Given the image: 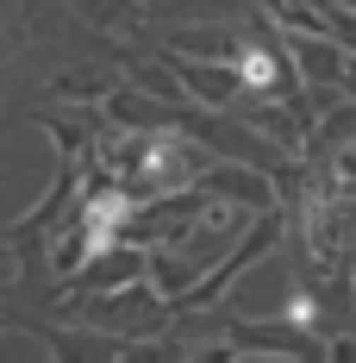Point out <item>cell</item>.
I'll use <instances>...</instances> for the list:
<instances>
[{
  "instance_id": "1",
  "label": "cell",
  "mask_w": 356,
  "mask_h": 363,
  "mask_svg": "<svg viewBox=\"0 0 356 363\" xmlns=\"http://www.w3.org/2000/svg\"><path fill=\"white\" fill-rule=\"evenodd\" d=\"M275 238H282V213L269 207V213H256V225H250V232H238V238H231V251L219 257V263L207 269V276H200V282H194V289H181L176 301H169V313H194V307H213L219 294L231 289V282H238V276H244V269H250V263H256L263 251H269Z\"/></svg>"
},
{
  "instance_id": "2",
  "label": "cell",
  "mask_w": 356,
  "mask_h": 363,
  "mask_svg": "<svg viewBox=\"0 0 356 363\" xmlns=\"http://www.w3.org/2000/svg\"><path fill=\"white\" fill-rule=\"evenodd\" d=\"M200 188H207V194H219V201L256 207V213H269V207H275V176H269L263 163H238V157L207 163V169H200Z\"/></svg>"
},
{
  "instance_id": "3",
  "label": "cell",
  "mask_w": 356,
  "mask_h": 363,
  "mask_svg": "<svg viewBox=\"0 0 356 363\" xmlns=\"http://www.w3.org/2000/svg\"><path fill=\"white\" fill-rule=\"evenodd\" d=\"M163 63L181 75V88L194 94V101H207V107H231L238 94H244V75L238 63H200V57H188V50H169L163 44Z\"/></svg>"
},
{
  "instance_id": "4",
  "label": "cell",
  "mask_w": 356,
  "mask_h": 363,
  "mask_svg": "<svg viewBox=\"0 0 356 363\" xmlns=\"http://www.w3.org/2000/svg\"><path fill=\"white\" fill-rule=\"evenodd\" d=\"M282 44H287V63L300 69V82L306 88H338V75H344V44L331 32H319V38H306V32H282Z\"/></svg>"
},
{
  "instance_id": "5",
  "label": "cell",
  "mask_w": 356,
  "mask_h": 363,
  "mask_svg": "<svg viewBox=\"0 0 356 363\" xmlns=\"http://www.w3.org/2000/svg\"><path fill=\"white\" fill-rule=\"evenodd\" d=\"M119 57V69L132 75V88H144V94H156V101H169V107H181V75L169 69V63H150V57H138V50H113Z\"/></svg>"
},
{
  "instance_id": "6",
  "label": "cell",
  "mask_w": 356,
  "mask_h": 363,
  "mask_svg": "<svg viewBox=\"0 0 356 363\" xmlns=\"http://www.w3.org/2000/svg\"><path fill=\"white\" fill-rule=\"evenodd\" d=\"M169 50H188V57H207V63H238V38L231 32H219V26H207V32H169L163 38Z\"/></svg>"
},
{
  "instance_id": "7",
  "label": "cell",
  "mask_w": 356,
  "mask_h": 363,
  "mask_svg": "<svg viewBox=\"0 0 356 363\" xmlns=\"http://www.w3.org/2000/svg\"><path fill=\"white\" fill-rule=\"evenodd\" d=\"M356 138V101H331V119L319 125V145H344Z\"/></svg>"
},
{
  "instance_id": "8",
  "label": "cell",
  "mask_w": 356,
  "mask_h": 363,
  "mask_svg": "<svg viewBox=\"0 0 356 363\" xmlns=\"http://www.w3.org/2000/svg\"><path fill=\"white\" fill-rule=\"evenodd\" d=\"M331 150H338V157H331V176H338V188L350 194L356 188V138H344V145H331Z\"/></svg>"
},
{
  "instance_id": "9",
  "label": "cell",
  "mask_w": 356,
  "mask_h": 363,
  "mask_svg": "<svg viewBox=\"0 0 356 363\" xmlns=\"http://www.w3.org/2000/svg\"><path fill=\"white\" fill-rule=\"evenodd\" d=\"M325 357H338V363H350V357H356V338H331V345H325Z\"/></svg>"
},
{
  "instance_id": "10",
  "label": "cell",
  "mask_w": 356,
  "mask_h": 363,
  "mask_svg": "<svg viewBox=\"0 0 356 363\" xmlns=\"http://www.w3.org/2000/svg\"><path fill=\"white\" fill-rule=\"evenodd\" d=\"M138 13H156V6H176V0H132Z\"/></svg>"
}]
</instances>
